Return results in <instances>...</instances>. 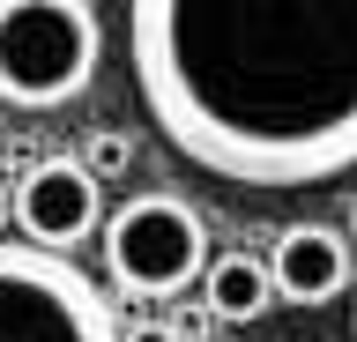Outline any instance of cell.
Returning a JSON list of instances; mask_svg holds the SVG:
<instances>
[{
  "label": "cell",
  "instance_id": "cell-1",
  "mask_svg": "<svg viewBox=\"0 0 357 342\" xmlns=\"http://www.w3.org/2000/svg\"><path fill=\"white\" fill-rule=\"evenodd\" d=\"M127 60L156 134L231 186L357 171V0H142Z\"/></svg>",
  "mask_w": 357,
  "mask_h": 342
},
{
  "label": "cell",
  "instance_id": "cell-2",
  "mask_svg": "<svg viewBox=\"0 0 357 342\" xmlns=\"http://www.w3.org/2000/svg\"><path fill=\"white\" fill-rule=\"evenodd\" d=\"M105 52L97 8L82 0H0V104L52 112L89 90Z\"/></svg>",
  "mask_w": 357,
  "mask_h": 342
},
{
  "label": "cell",
  "instance_id": "cell-3",
  "mask_svg": "<svg viewBox=\"0 0 357 342\" xmlns=\"http://www.w3.org/2000/svg\"><path fill=\"white\" fill-rule=\"evenodd\" d=\"M0 342H119V313L67 253L0 238Z\"/></svg>",
  "mask_w": 357,
  "mask_h": 342
},
{
  "label": "cell",
  "instance_id": "cell-4",
  "mask_svg": "<svg viewBox=\"0 0 357 342\" xmlns=\"http://www.w3.org/2000/svg\"><path fill=\"white\" fill-rule=\"evenodd\" d=\"M208 268V231L201 208L178 194H134L105 224V275L127 297H178Z\"/></svg>",
  "mask_w": 357,
  "mask_h": 342
},
{
  "label": "cell",
  "instance_id": "cell-5",
  "mask_svg": "<svg viewBox=\"0 0 357 342\" xmlns=\"http://www.w3.org/2000/svg\"><path fill=\"white\" fill-rule=\"evenodd\" d=\"M8 208H15V224H22V246L67 253V246H82L89 231H97V179L75 157H45V164L22 171Z\"/></svg>",
  "mask_w": 357,
  "mask_h": 342
},
{
  "label": "cell",
  "instance_id": "cell-6",
  "mask_svg": "<svg viewBox=\"0 0 357 342\" xmlns=\"http://www.w3.org/2000/svg\"><path fill=\"white\" fill-rule=\"evenodd\" d=\"M350 238L328 224H290L283 238H275V253H268V283H275V297H290V305H328V297L350 290Z\"/></svg>",
  "mask_w": 357,
  "mask_h": 342
},
{
  "label": "cell",
  "instance_id": "cell-7",
  "mask_svg": "<svg viewBox=\"0 0 357 342\" xmlns=\"http://www.w3.org/2000/svg\"><path fill=\"white\" fill-rule=\"evenodd\" d=\"M268 305H275V283H268V261L261 253H216L208 268H201V313L208 320H231V327H245V320H261Z\"/></svg>",
  "mask_w": 357,
  "mask_h": 342
},
{
  "label": "cell",
  "instance_id": "cell-8",
  "mask_svg": "<svg viewBox=\"0 0 357 342\" xmlns=\"http://www.w3.org/2000/svg\"><path fill=\"white\" fill-rule=\"evenodd\" d=\"M82 149H89V157H75V164H82L89 179H119V171H127V164H134V149H127V134H89Z\"/></svg>",
  "mask_w": 357,
  "mask_h": 342
},
{
  "label": "cell",
  "instance_id": "cell-9",
  "mask_svg": "<svg viewBox=\"0 0 357 342\" xmlns=\"http://www.w3.org/2000/svg\"><path fill=\"white\" fill-rule=\"evenodd\" d=\"M119 342H178L172 320H119Z\"/></svg>",
  "mask_w": 357,
  "mask_h": 342
},
{
  "label": "cell",
  "instance_id": "cell-10",
  "mask_svg": "<svg viewBox=\"0 0 357 342\" xmlns=\"http://www.w3.org/2000/svg\"><path fill=\"white\" fill-rule=\"evenodd\" d=\"M8 224H15V208H8V194H0V238H8Z\"/></svg>",
  "mask_w": 357,
  "mask_h": 342
},
{
  "label": "cell",
  "instance_id": "cell-11",
  "mask_svg": "<svg viewBox=\"0 0 357 342\" xmlns=\"http://www.w3.org/2000/svg\"><path fill=\"white\" fill-rule=\"evenodd\" d=\"M350 238H357V201H350Z\"/></svg>",
  "mask_w": 357,
  "mask_h": 342
},
{
  "label": "cell",
  "instance_id": "cell-12",
  "mask_svg": "<svg viewBox=\"0 0 357 342\" xmlns=\"http://www.w3.org/2000/svg\"><path fill=\"white\" fill-rule=\"evenodd\" d=\"M350 327H357V313H350Z\"/></svg>",
  "mask_w": 357,
  "mask_h": 342
},
{
  "label": "cell",
  "instance_id": "cell-13",
  "mask_svg": "<svg viewBox=\"0 0 357 342\" xmlns=\"http://www.w3.org/2000/svg\"><path fill=\"white\" fill-rule=\"evenodd\" d=\"M261 342H268V335H261Z\"/></svg>",
  "mask_w": 357,
  "mask_h": 342
}]
</instances>
